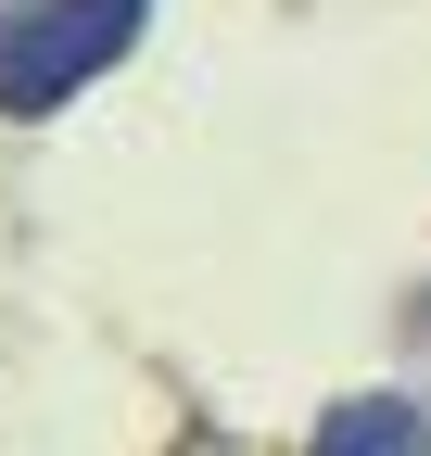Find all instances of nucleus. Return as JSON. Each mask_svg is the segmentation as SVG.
<instances>
[{"label": "nucleus", "mask_w": 431, "mask_h": 456, "mask_svg": "<svg viewBox=\"0 0 431 456\" xmlns=\"http://www.w3.org/2000/svg\"><path fill=\"white\" fill-rule=\"evenodd\" d=\"M305 456H431V406H406V393H343Z\"/></svg>", "instance_id": "obj_2"}, {"label": "nucleus", "mask_w": 431, "mask_h": 456, "mask_svg": "<svg viewBox=\"0 0 431 456\" xmlns=\"http://www.w3.org/2000/svg\"><path fill=\"white\" fill-rule=\"evenodd\" d=\"M152 0H0V114H64L140 51Z\"/></svg>", "instance_id": "obj_1"}]
</instances>
